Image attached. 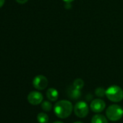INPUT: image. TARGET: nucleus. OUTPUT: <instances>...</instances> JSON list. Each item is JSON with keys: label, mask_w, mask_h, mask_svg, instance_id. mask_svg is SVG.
<instances>
[{"label": "nucleus", "mask_w": 123, "mask_h": 123, "mask_svg": "<svg viewBox=\"0 0 123 123\" xmlns=\"http://www.w3.org/2000/svg\"><path fill=\"white\" fill-rule=\"evenodd\" d=\"M73 110V104L68 100H61L56 102L54 106V111L56 116L60 119L68 117Z\"/></svg>", "instance_id": "1"}, {"label": "nucleus", "mask_w": 123, "mask_h": 123, "mask_svg": "<svg viewBox=\"0 0 123 123\" xmlns=\"http://www.w3.org/2000/svg\"><path fill=\"white\" fill-rule=\"evenodd\" d=\"M106 96L112 102H119L123 99V90L118 86H111L106 90Z\"/></svg>", "instance_id": "2"}, {"label": "nucleus", "mask_w": 123, "mask_h": 123, "mask_svg": "<svg viewBox=\"0 0 123 123\" xmlns=\"http://www.w3.org/2000/svg\"><path fill=\"white\" fill-rule=\"evenodd\" d=\"M106 115L111 121H118L123 116V109L117 104H112L106 109Z\"/></svg>", "instance_id": "3"}, {"label": "nucleus", "mask_w": 123, "mask_h": 123, "mask_svg": "<svg viewBox=\"0 0 123 123\" xmlns=\"http://www.w3.org/2000/svg\"><path fill=\"white\" fill-rule=\"evenodd\" d=\"M74 109V113L75 114L80 117V118H83L86 117L88 114V106L86 102L83 101H80L77 102L73 108Z\"/></svg>", "instance_id": "4"}, {"label": "nucleus", "mask_w": 123, "mask_h": 123, "mask_svg": "<svg viewBox=\"0 0 123 123\" xmlns=\"http://www.w3.org/2000/svg\"><path fill=\"white\" fill-rule=\"evenodd\" d=\"M33 86L37 90H43L48 86V80L43 75H37L33 80Z\"/></svg>", "instance_id": "5"}, {"label": "nucleus", "mask_w": 123, "mask_h": 123, "mask_svg": "<svg viewBox=\"0 0 123 123\" xmlns=\"http://www.w3.org/2000/svg\"><path fill=\"white\" fill-rule=\"evenodd\" d=\"M91 109L95 113H100L103 111L106 107L105 102L100 98H96L93 100L90 105Z\"/></svg>", "instance_id": "6"}, {"label": "nucleus", "mask_w": 123, "mask_h": 123, "mask_svg": "<svg viewBox=\"0 0 123 123\" xmlns=\"http://www.w3.org/2000/svg\"><path fill=\"white\" fill-rule=\"evenodd\" d=\"M43 95L38 91H32L28 96V101L32 105L40 104L43 101Z\"/></svg>", "instance_id": "7"}, {"label": "nucleus", "mask_w": 123, "mask_h": 123, "mask_svg": "<svg viewBox=\"0 0 123 123\" xmlns=\"http://www.w3.org/2000/svg\"><path fill=\"white\" fill-rule=\"evenodd\" d=\"M68 96L69 98L75 100V99H78L80 96H81V92L80 89H78L76 88H75L73 86L70 87L68 90Z\"/></svg>", "instance_id": "8"}, {"label": "nucleus", "mask_w": 123, "mask_h": 123, "mask_svg": "<svg viewBox=\"0 0 123 123\" xmlns=\"http://www.w3.org/2000/svg\"><path fill=\"white\" fill-rule=\"evenodd\" d=\"M46 97L51 101H56L59 97V93L56 89L50 88L46 91Z\"/></svg>", "instance_id": "9"}, {"label": "nucleus", "mask_w": 123, "mask_h": 123, "mask_svg": "<svg viewBox=\"0 0 123 123\" xmlns=\"http://www.w3.org/2000/svg\"><path fill=\"white\" fill-rule=\"evenodd\" d=\"M91 123H108V121L105 116L100 114H97L92 117Z\"/></svg>", "instance_id": "10"}, {"label": "nucleus", "mask_w": 123, "mask_h": 123, "mask_svg": "<svg viewBox=\"0 0 123 123\" xmlns=\"http://www.w3.org/2000/svg\"><path fill=\"white\" fill-rule=\"evenodd\" d=\"M37 120L39 123H47L49 121V116L43 112H41L37 115Z\"/></svg>", "instance_id": "11"}, {"label": "nucleus", "mask_w": 123, "mask_h": 123, "mask_svg": "<svg viewBox=\"0 0 123 123\" xmlns=\"http://www.w3.org/2000/svg\"><path fill=\"white\" fill-rule=\"evenodd\" d=\"M41 108L45 111H49L52 109V104L49 101H44L41 103Z\"/></svg>", "instance_id": "12"}, {"label": "nucleus", "mask_w": 123, "mask_h": 123, "mask_svg": "<svg viewBox=\"0 0 123 123\" xmlns=\"http://www.w3.org/2000/svg\"><path fill=\"white\" fill-rule=\"evenodd\" d=\"M75 88H78V89H82L84 86V81L82 79L78 78L76 80H74L73 82V85Z\"/></svg>", "instance_id": "13"}, {"label": "nucleus", "mask_w": 123, "mask_h": 123, "mask_svg": "<svg viewBox=\"0 0 123 123\" xmlns=\"http://www.w3.org/2000/svg\"><path fill=\"white\" fill-rule=\"evenodd\" d=\"M95 93L98 97H104V96H106V90L104 88L99 87L97 88L95 91Z\"/></svg>", "instance_id": "14"}, {"label": "nucleus", "mask_w": 123, "mask_h": 123, "mask_svg": "<svg viewBox=\"0 0 123 123\" xmlns=\"http://www.w3.org/2000/svg\"><path fill=\"white\" fill-rule=\"evenodd\" d=\"M16 1H17V2H18L20 4H25L28 1V0H16Z\"/></svg>", "instance_id": "15"}, {"label": "nucleus", "mask_w": 123, "mask_h": 123, "mask_svg": "<svg viewBox=\"0 0 123 123\" xmlns=\"http://www.w3.org/2000/svg\"><path fill=\"white\" fill-rule=\"evenodd\" d=\"M5 2V0H0V8L4 5Z\"/></svg>", "instance_id": "16"}, {"label": "nucleus", "mask_w": 123, "mask_h": 123, "mask_svg": "<svg viewBox=\"0 0 123 123\" xmlns=\"http://www.w3.org/2000/svg\"><path fill=\"white\" fill-rule=\"evenodd\" d=\"M63 1H65V2H68V3H70V2H72L73 1H74V0H63Z\"/></svg>", "instance_id": "17"}, {"label": "nucleus", "mask_w": 123, "mask_h": 123, "mask_svg": "<svg viewBox=\"0 0 123 123\" xmlns=\"http://www.w3.org/2000/svg\"><path fill=\"white\" fill-rule=\"evenodd\" d=\"M53 123H63L62 122H61V121H55V122H54Z\"/></svg>", "instance_id": "18"}, {"label": "nucleus", "mask_w": 123, "mask_h": 123, "mask_svg": "<svg viewBox=\"0 0 123 123\" xmlns=\"http://www.w3.org/2000/svg\"><path fill=\"white\" fill-rule=\"evenodd\" d=\"M74 123H83V122H80V121H78V122H74Z\"/></svg>", "instance_id": "19"}]
</instances>
